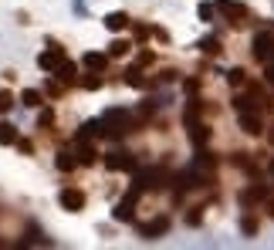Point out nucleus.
Here are the masks:
<instances>
[{"label":"nucleus","mask_w":274,"mask_h":250,"mask_svg":"<svg viewBox=\"0 0 274 250\" xmlns=\"http://www.w3.org/2000/svg\"><path fill=\"white\" fill-rule=\"evenodd\" d=\"M139 196H142V186H132L129 193H125L119 203H115L112 217H115V220H122V223H129V220L136 217V203H139Z\"/></svg>","instance_id":"obj_1"},{"label":"nucleus","mask_w":274,"mask_h":250,"mask_svg":"<svg viewBox=\"0 0 274 250\" xmlns=\"http://www.w3.org/2000/svg\"><path fill=\"white\" fill-rule=\"evenodd\" d=\"M105 169L108 172H132L136 169V159H132V152H125V149H115V152L105 156Z\"/></svg>","instance_id":"obj_2"},{"label":"nucleus","mask_w":274,"mask_h":250,"mask_svg":"<svg viewBox=\"0 0 274 250\" xmlns=\"http://www.w3.org/2000/svg\"><path fill=\"white\" fill-rule=\"evenodd\" d=\"M166 179H170V169H166V166H153V169L139 172L136 186H142V189H159V186L166 183Z\"/></svg>","instance_id":"obj_3"},{"label":"nucleus","mask_w":274,"mask_h":250,"mask_svg":"<svg viewBox=\"0 0 274 250\" xmlns=\"http://www.w3.org/2000/svg\"><path fill=\"white\" fill-rule=\"evenodd\" d=\"M61 61H65V51L58 48V44H51L48 51H41V54H38V68H41V71H51V74L61 68Z\"/></svg>","instance_id":"obj_4"},{"label":"nucleus","mask_w":274,"mask_h":250,"mask_svg":"<svg viewBox=\"0 0 274 250\" xmlns=\"http://www.w3.org/2000/svg\"><path fill=\"white\" fill-rule=\"evenodd\" d=\"M217 10L230 21V24H244V21H247V7L237 4V0H217Z\"/></svg>","instance_id":"obj_5"},{"label":"nucleus","mask_w":274,"mask_h":250,"mask_svg":"<svg viewBox=\"0 0 274 250\" xmlns=\"http://www.w3.org/2000/svg\"><path fill=\"white\" fill-rule=\"evenodd\" d=\"M254 57H258V61H271L274 57V34H258V37H254Z\"/></svg>","instance_id":"obj_6"},{"label":"nucleus","mask_w":274,"mask_h":250,"mask_svg":"<svg viewBox=\"0 0 274 250\" xmlns=\"http://www.w3.org/2000/svg\"><path fill=\"white\" fill-rule=\"evenodd\" d=\"M58 203H61L68 213H78L81 206H85V193H81V189H61V193H58Z\"/></svg>","instance_id":"obj_7"},{"label":"nucleus","mask_w":274,"mask_h":250,"mask_svg":"<svg viewBox=\"0 0 274 250\" xmlns=\"http://www.w3.org/2000/svg\"><path fill=\"white\" fill-rule=\"evenodd\" d=\"M98 136H105V122H102V119H88V122L78 129L75 142H88V139H98Z\"/></svg>","instance_id":"obj_8"},{"label":"nucleus","mask_w":274,"mask_h":250,"mask_svg":"<svg viewBox=\"0 0 274 250\" xmlns=\"http://www.w3.org/2000/svg\"><path fill=\"white\" fill-rule=\"evenodd\" d=\"M166 230H170V217H156L153 223H142V226H139V234H142L145 240H156V237H162Z\"/></svg>","instance_id":"obj_9"},{"label":"nucleus","mask_w":274,"mask_h":250,"mask_svg":"<svg viewBox=\"0 0 274 250\" xmlns=\"http://www.w3.org/2000/svg\"><path fill=\"white\" fill-rule=\"evenodd\" d=\"M241 129L247 132V136H261V132H264V122H261L258 112H241Z\"/></svg>","instance_id":"obj_10"},{"label":"nucleus","mask_w":274,"mask_h":250,"mask_svg":"<svg viewBox=\"0 0 274 250\" xmlns=\"http://www.w3.org/2000/svg\"><path fill=\"white\" fill-rule=\"evenodd\" d=\"M213 166H217V162H213V156H210V152H196L193 169L200 172V176H210V172H213Z\"/></svg>","instance_id":"obj_11"},{"label":"nucleus","mask_w":274,"mask_h":250,"mask_svg":"<svg viewBox=\"0 0 274 250\" xmlns=\"http://www.w3.org/2000/svg\"><path fill=\"white\" fill-rule=\"evenodd\" d=\"M105 27H108V31H125V27H129V17L122 14V10H112V14L105 17Z\"/></svg>","instance_id":"obj_12"},{"label":"nucleus","mask_w":274,"mask_h":250,"mask_svg":"<svg viewBox=\"0 0 274 250\" xmlns=\"http://www.w3.org/2000/svg\"><path fill=\"white\" fill-rule=\"evenodd\" d=\"M95 159H98L95 145H88V142H78V162H81V166H92Z\"/></svg>","instance_id":"obj_13"},{"label":"nucleus","mask_w":274,"mask_h":250,"mask_svg":"<svg viewBox=\"0 0 274 250\" xmlns=\"http://www.w3.org/2000/svg\"><path fill=\"white\" fill-rule=\"evenodd\" d=\"M105 65H108V54H95V51L85 54V68H88V71H102Z\"/></svg>","instance_id":"obj_14"},{"label":"nucleus","mask_w":274,"mask_h":250,"mask_svg":"<svg viewBox=\"0 0 274 250\" xmlns=\"http://www.w3.org/2000/svg\"><path fill=\"white\" fill-rule=\"evenodd\" d=\"M58 81H65V85H71V81H75V65H71V61H68V57H65V61H61V68H58Z\"/></svg>","instance_id":"obj_15"},{"label":"nucleus","mask_w":274,"mask_h":250,"mask_svg":"<svg viewBox=\"0 0 274 250\" xmlns=\"http://www.w3.org/2000/svg\"><path fill=\"white\" fill-rule=\"evenodd\" d=\"M129 48H132L129 41H112V44H108V51H105V54H108V57H125V54H129Z\"/></svg>","instance_id":"obj_16"},{"label":"nucleus","mask_w":274,"mask_h":250,"mask_svg":"<svg viewBox=\"0 0 274 250\" xmlns=\"http://www.w3.org/2000/svg\"><path fill=\"white\" fill-rule=\"evenodd\" d=\"M190 139H193V145H203V142L210 139V129L196 122V125H190Z\"/></svg>","instance_id":"obj_17"},{"label":"nucleus","mask_w":274,"mask_h":250,"mask_svg":"<svg viewBox=\"0 0 274 250\" xmlns=\"http://www.w3.org/2000/svg\"><path fill=\"white\" fill-rule=\"evenodd\" d=\"M264 196H267V189H264V186H250V189H247V193L241 196V200H244V206H250V203L264 200Z\"/></svg>","instance_id":"obj_18"},{"label":"nucleus","mask_w":274,"mask_h":250,"mask_svg":"<svg viewBox=\"0 0 274 250\" xmlns=\"http://www.w3.org/2000/svg\"><path fill=\"white\" fill-rule=\"evenodd\" d=\"M17 142V132L14 125H7V122H0V145H14Z\"/></svg>","instance_id":"obj_19"},{"label":"nucleus","mask_w":274,"mask_h":250,"mask_svg":"<svg viewBox=\"0 0 274 250\" xmlns=\"http://www.w3.org/2000/svg\"><path fill=\"white\" fill-rule=\"evenodd\" d=\"M196 48H200L203 54H217V51H220V41H217V37H203Z\"/></svg>","instance_id":"obj_20"},{"label":"nucleus","mask_w":274,"mask_h":250,"mask_svg":"<svg viewBox=\"0 0 274 250\" xmlns=\"http://www.w3.org/2000/svg\"><path fill=\"white\" fill-rule=\"evenodd\" d=\"M58 169H61V172H71V169H75V159H71V152H65V149L58 152Z\"/></svg>","instance_id":"obj_21"},{"label":"nucleus","mask_w":274,"mask_h":250,"mask_svg":"<svg viewBox=\"0 0 274 250\" xmlns=\"http://www.w3.org/2000/svg\"><path fill=\"white\" fill-rule=\"evenodd\" d=\"M21 102H24L27 108H38L41 105V91H34V88H27L24 95H21Z\"/></svg>","instance_id":"obj_22"},{"label":"nucleus","mask_w":274,"mask_h":250,"mask_svg":"<svg viewBox=\"0 0 274 250\" xmlns=\"http://www.w3.org/2000/svg\"><path fill=\"white\" fill-rule=\"evenodd\" d=\"M241 230H244L247 237H254V234H258V217H250V213H247V217L241 220Z\"/></svg>","instance_id":"obj_23"},{"label":"nucleus","mask_w":274,"mask_h":250,"mask_svg":"<svg viewBox=\"0 0 274 250\" xmlns=\"http://www.w3.org/2000/svg\"><path fill=\"white\" fill-rule=\"evenodd\" d=\"M227 81H230V85H244V81H247V74H244V68H230V71H227Z\"/></svg>","instance_id":"obj_24"},{"label":"nucleus","mask_w":274,"mask_h":250,"mask_svg":"<svg viewBox=\"0 0 274 250\" xmlns=\"http://www.w3.org/2000/svg\"><path fill=\"white\" fill-rule=\"evenodd\" d=\"M196 14H200V21H213V4H200Z\"/></svg>","instance_id":"obj_25"},{"label":"nucleus","mask_w":274,"mask_h":250,"mask_svg":"<svg viewBox=\"0 0 274 250\" xmlns=\"http://www.w3.org/2000/svg\"><path fill=\"white\" fill-rule=\"evenodd\" d=\"M85 88H92V91H95V88H102V78H98V74L92 71L88 78H85Z\"/></svg>","instance_id":"obj_26"},{"label":"nucleus","mask_w":274,"mask_h":250,"mask_svg":"<svg viewBox=\"0 0 274 250\" xmlns=\"http://www.w3.org/2000/svg\"><path fill=\"white\" fill-rule=\"evenodd\" d=\"M51 122H54V112H51V108H41V125H51Z\"/></svg>","instance_id":"obj_27"},{"label":"nucleus","mask_w":274,"mask_h":250,"mask_svg":"<svg viewBox=\"0 0 274 250\" xmlns=\"http://www.w3.org/2000/svg\"><path fill=\"white\" fill-rule=\"evenodd\" d=\"M71 7H75V14H78V17H85V4H81V0H71Z\"/></svg>","instance_id":"obj_28"},{"label":"nucleus","mask_w":274,"mask_h":250,"mask_svg":"<svg viewBox=\"0 0 274 250\" xmlns=\"http://www.w3.org/2000/svg\"><path fill=\"white\" fill-rule=\"evenodd\" d=\"M267 85H274V57L267 61Z\"/></svg>","instance_id":"obj_29"},{"label":"nucleus","mask_w":274,"mask_h":250,"mask_svg":"<svg viewBox=\"0 0 274 250\" xmlns=\"http://www.w3.org/2000/svg\"><path fill=\"white\" fill-rule=\"evenodd\" d=\"M10 108V95H0V112H7Z\"/></svg>","instance_id":"obj_30"},{"label":"nucleus","mask_w":274,"mask_h":250,"mask_svg":"<svg viewBox=\"0 0 274 250\" xmlns=\"http://www.w3.org/2000/svg\"><path fill=\"white\" fill-rule=\"evenodd\" d=\"M267 213L274 217V196H267Z\"/></svg>","instance_id":"obj_31"},{"label":"nucleus","mask_w":274,"mask_h":250,"mask_svg":"<svg viewBox=\"0 0 274 250\" xmlns=\"http://www.w3.org/2000/svg\"><path fill=\"white\" fill-rule=\"evenodd\" d=\"M271 142H274V125H271Z\"/></svg>","instance_id":"obj_32"},{"label":"nucleus","mask_w":274,"mask_h":250,"mask_svg":"<svg viewBox=\"0 0 274 250\" xmlns=\"http://www.w3.org/2000/svg\"><path fill=\"white\" fill-rule=\"evenodd\" d=\"M271 176H274V162H271Z\"/></svg>","instance_id":"obj_33"}]
</instances>
